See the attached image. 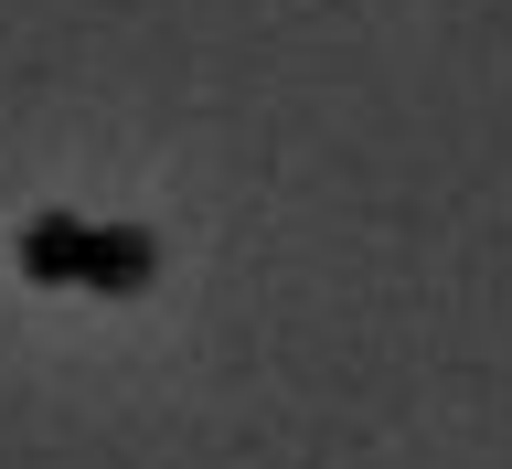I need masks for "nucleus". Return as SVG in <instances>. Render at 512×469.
I'll return each instance as SVG.
<instances>
[{"label": "nucleus", "instance_id": "nucleus-1", "mask_svg": "<svg viewBox=\"0 0 512 469\" xmlns=\"http://www.w3.org/2000/svg\"><path fill=\"white\" fill-rule=\"evenodd\" d=\"M22 267L43 288H86V299H139L160 278V235L139 224H75V214H32L22 224Z\"/></svg>", "mask_w": 512, "mask_h": 469}]
</instances>
